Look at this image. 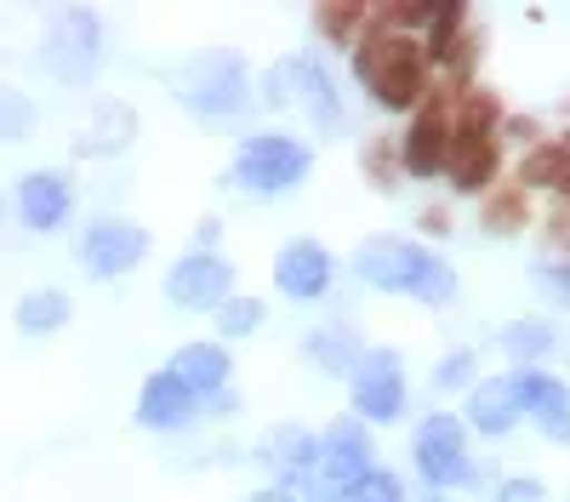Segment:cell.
Wrapping results in <instances>:
<instances>
[{"label": "cell", "instance_id": "obj_1", "mask_svg": "<svg viewBox=\"0 0 570 502\" xmlns=\"http://www.w3.org/2000/svg\"><path fill=\"white\" fill-rule=\"evenodd\" d=\"M354 80L365 86V98L376 109H394V115H411L428 98V86H434L422 40L383 23H365V35L354 40Z\"/></svg>", "mask_w": 570, "mask_h": 502}, {"label": "cell", "instance_id": "obj_2", "mask_svg": "<svg viewBox=\"0 0 570 502\" xmlns=\"http://www.w3.org/2000/svg\"><path fill=\"white\" fill-rule=\"evenodd\" d=\"M263 104H268V109H308V120H314L325 137L348 131V109H343L337 86H331V75H325L314 58H285V63H274L268 80H263Z\"/></svg>", "mask_w": 570, "mask_h": 502}, {"label": "cell", "instance_id": "obj_3", "mask_svg": "<svg viewBox=\"0 0 570 502\" xmlns=\"http://www.w3.org/2000/svg\"><path fill=\"white\" fill-rule=\"evenodd\" d=\"M308 149L297 144V137H285V131H257L240 144V155H234V183L252 195H285V189H297V183L308 177Z\"/></svg>", "mask_w": 570, "mask_h": 502}, {"label": "cell", "instance_id": "obj_4", "mask_svg": "<svg viewBox=\"0 0 570 502\" xmlns=\"http://www.w3.org/2000/svg\"><path fill=\"white\" fill-rule=\"evenodd\" d=\"M462 86H428V98L411 109V126L400 137V166L405 177H440L451 155V104Z\"/></svg>", "mask_w": 570, "mask_h": 502}, {"label": "cell", "instance_id": "obj_5", "mask_svg": "<svg viewBox=\"0 0 570 502\" xmlns=\"http://www.w3.org/2000/svg\"><path fill=\"white\" fill-rule=\"evenodd\" d=\"M177 98L206 120H234L246 109V63H240V52H200L195 63H188Z\"/></svg>", "mask_w": 570, "mask_h": 502}, {"label": "cell", "instance_id": "obj_6", "mask_svg": "<svg viewBox=\"0 0 570 502\" xmlns=\"http://www.w3.org/2000/svg\"><path fill=\"white\" fill-rule=\"evenodd\" d=\"M98 58H104V29H98V18L80 12V7L58 12V18H52V35H46V46H40L46 75H58L63 86H86L91 75H98Z\"/></svg>", "mask_w": 570, "mask_h": 502}, {"label": "cell", "instance_id": "obj_7", "mask_svg": "<svg viewBox=\"0 0 570 502\" xmlns=\"http://www.w3.org/2000/svg\"><path fill=\"white\" fill-rule=\"evenodd\" d=\"M411 456H416L422 480L434 485V491L473 480V463H468V429H462L456 417H445V411L422 417V429H416V440H411Z\"/></svg>", "mask_w": 570, "mask_h": 502}, {"label": "cell", "instance_id": "obj_8", "mask_svg": "<svg viewBox=\"0 0 570 502\" xmlns=\"http://www.w3.org/2000/svg\"><path fill=\"white\" fill-rule=\"evenodd\" d=\"M371 440H365V423L360 417H337L325 434H320V463H314V480L325 491H337V502L371 474Z\"/></svg>", "mask_w": 570, "mask_h": 502}, {"label": "cell", "instance_id": "obj_9", "mask_svg": "<svg viewBox=\"0 0 570 502\" xmlns=\"http://www.w3.org/2000/svg\"><path fill=\"white\" fill-rule=\"evenodd\" d=\"M348 383H354V417L360 423H394L400 411H405V372H400V354L394 348L360 354Z\"/></svg>", "mask_w": 570, "mask_h": 502}, {"label": "cell", "instance_id": "obj_10", "mask_svg": "<svg viewBox=\"0 0 570 502\" xmlns=\"http://www.w3.org/2000/svg\"><path fill=\"white\" fill-rule=\"evenodd\" d=\"M142 257H149V228H137L126 217H98L80 235V263H86V274H98V280H115V274L137 268Z\"/></svg>", "mask_w": 570, "mask_h": 502}, {"label": "cell", "instance_id": "obj_11", "mask_svg": "<svg viewBox=\"0 0 570 502\" xmlns=\"http://www.w3.org/2000/svg\"><path fill=\"white\" fill-rule=\"evenodd\" d=\"M228 286H234V268L217 252H188L166 274V297L177 308H223L228 303Z\"/></svg>", "mask_w": 570, "mask_h": 502}, {"label": "cell", "instance_id": "obj_12", "mask_svg": "<svg viewBox=\"0 0 570 502\" xmlns=\"http://www.w3.org/2000/svg\"><path fill=\"white\" fill-rule=\"evenodd\" d=\"M428 257L434 252H422L416 240H365L354 252V274L365 286H376V292H416Z\"/></svg>", "mask_w": 570, "mask_h": 502}, {"label": "cell", "instance_id": "obj_13", "mask_svg": "<svg viewBox=\"0 0 570 502\" xmlns=\"http://www.w3.org/2000/svg\"><path fill=\"white\" fill-rule=\"evenodd\" d=\"M331 274H337V263H331V252L320 240H292L279 257H274V286L292 297V303H314L331 292Z\"/></svg>", "mask_w": 570, "mask_h": 502}, {"label": "cell", "instance_id": "obj_14", "mask_svg": "<svg viewBox=\"0 0 570 502\" xmlns=\"http://www.w3.org/2000/svg\"><path fill=\"white\" fill-rule=\"evenodd\" d=\"M513 394H519V417H531L553 445H570V388L548 372H519L513 377Z\"/></svg>", "mask_w": 570, "mask_h": 502}, {"label": "cell", "instance_id": "obj_15", "mask_svg": "<svg viewBox=\"0 0 570 502\" xmlns=\"http://www.w3.org/2000/svg\"><path fill=\"white\" fill-rule=\"evenodd\" d=\"M75 211V189L63 171H29L18 183V217L35 228V235H52V228H63Z\"/></svg>", "mask_w": 570, "mask_h": 502}, {"label": "cell", "instance_id": "obj_16", "mask_svg": "<svg viewBox=\"0 0 570 502\" xmlns=\"http://www.w3.org/2000/svg\"><path fill=\"white\" fill-rule=\"evenodd\" d=\"M195 411H200V400L188 394L171 372H155L137 394V423L142 429H183V423H195Z\"/></svg>", "mask_w": 570, "mask_h": 502}, {"label": "cell", "instance_id": "obj_17", "mask_svg": "<svg viewBox=\"0 0 570 502\" xmlns=\"http://www.w3.org/2000/svg\"><path fill=\"white\" fill-rule=\"evenodd\" d=\"M257 456L279 474V491H285L292 480H303V474L320 463V440H314L308 429H297V423H285V429H268V434H263Z\"/></svg>", "mask_w": 570, "mask_h": 502}, {"label": "cell", "instance_id": "obj_18", "mask_svg": "<svg viewBox=\"0 0 570 502\" xmlns=\"http://www.w3.org/2000/svg\"><path fill=\"white\" fill-rule=\"evenodd\" d=\"M468 423L502 440L519 429V394H513V377H485V383H473L468 388Z\"/></svg>", "mask_w": 570, "mask_h": 502}, {"label": "cell", "instance_id": "obj_19", "mask_svg": "<svg viewBox=\"0 0 570 502\" xmlns=\"http://www.w3.org/2000/svg\"><path fill=\"white\" fill-rule=\"evenodd\" d=\"M502 171V144L480 137V144H451L445 155V177L456 195H491V177Z\"/></svg>", "mask_w": 570, "mask_h": 502}, {"label": "cell", "instance_id": "obj_20", "mask_svg": "<svg viewBox=\"0 0 570 502\" xmlns=\"http://www.w3.org/2000/svg\"><path fill=\"white\" fill-rule=\"evenodd\" d=\"M171 377L195 394V400L223 394V383H228V354H223V343H183V348L171 354Z\"/></svg>", "mask_w": 570, "mask_h": 502}, {"label": "cell", "instance_id": "obj_21", "mask_svg": "<svg viewBox=\"0 0 570 502\" xmlns=\"http://www.w3.org/2000/svg\"><path fill=\"white\" fill-rule=\"evenodd\" d=\"M360 337L348 332V326H325V332H314L308 337V360H314V372H325V377H348L354 365H360Z\"/></svg>", "mask_w": 570, "mask_h": 502}, {"label": "cell", "instance_id": "obj_22", "mask_svg": "<svg viewBox=\"0 0 570 502\" xmlns=\"http://www.w3.org/2000/svg\"><path fill=\"white\" fill-rule=\"evenodd\" d=\"M468 7L462 0H434V12H428V40H422V58L428 63H445L456 46L468 40Z\"/></svg>", "mask_w": 570, "mask_h": 502}, {"label": "cell", "instance_id": "obj_23", "mask_svg": "<svg viewBox=\"0 0 570 502\" xmlns=\"http://www.w3.org/2000/svg\"><path fill=\"white\" fill-rule=\"evenodd\" d=\"M570 183V149L564 144H531L519 160V189H564Z\"/></svg>", "mask_w": 570, "mask_h": 502}, {"label": "cell", "instance_id": "obj_24", "mask_svg": "<svg viewBox=\"0 0 570 502\" xmlns=\"http://www.w3.org/2000/svg\"><path fill=\"white\" fill-rule=\"evenodd\" d=\"M131 131H137V115H131L126 104H104L91 137H80V155H115V149L131 144Z\"/></svg>", "mask_w": 570, "mask_h": 502}, {"label": "cell", "instance_id": "obj_25", "mask_svg": "<svg viewBox=\"0 0 570 502\" xmlns=\"http://www.w3.org/2000/svg\"><path fill=\"white\" fill-rule=\"evenodd\" d=\"M69 319V297L63 292H29L23 303H18V332H29V337H46V332H58Z\"/></svg>", "mask_w": 570, "mask_h": 502}, {"label": "cell", "instance_id": "obj_26", "mask_svg": "<svg viewBox=\"0 0 570 502\" xmlns=\"http://www.w3.org/2000/svg\"><path fill=\"white\" fill-rule=\"evenodd\" d=\"M525 223H531V200H525L519 183H502V189L485 195V228L491 235H519Z\"/></svg>", "mask_w": 570, "mask_h": 502}, {"label": "cell", "instance_id": "obj_27", "mask_svg": "<svg viewBox=\"0 0 570 502\" xmlns=\"http://www.w3.org/2000/svg\"><path fill=\"white\" fill-rule=\"evenodd\" d=\"M371 23V7H320L314 12V29L331 40V46H354Z\"/></svg>", "mask_w": 570, "mask_h": 502}, {"label": "cell", "instance_id": "obj_28", "mask_svg": "<svg viewBox=\"0 0 570 502\" xmlns=\"http://www.w3.org/2000/svg\"><path fill=\"white\" fill-rule=\"evenodd\" d=\"M502 348H508L513 360H548L553 326H548V319H513V326L502 332Z\"/></svg>", "mask_w": 570, "mask_h": 502}, {"label": "cell", "instance_id": "obj_29", "mask_svg": "<svg viewBox=\"0 0 570 502\" xmlns=\"http://www.w3.org/2000/svg\"><path fill=\"white\" fill-rule=\"evenodd\" d=\"M35 131V104L18 86H0V144H23Z\"/></svg>", "mask_w": 570, "mask_h": 502}, {"label": "cell", "instance_id": "obj_30", "mask_svg": "<svg viewBox=\"0 0 570 502\" xmlns=\"http://www.w3.org/2000/svg\"><path fill=\"white\" fill-rule=\"evenodd\" d=\"M217 326H223V337H252L263 326V303L257 297H228L217 308Z\"/></svg>", "mask_w": 570, "mask_h": 502}, {"label": "cell", "instance_id": "obj_31", "mask_svg": "<svg viewBox=\"0 0 570 502\" xmlns=\"http://www.w3.org/2000/svg\"><path fill=\"white\" fill-rule=\"evenodd\" d=\"M411 297H422V303H451V297H456V268H451L445 257H428V268H422V280H416Z\"/></svg>", "mask_w": 570, "mask_h": 502}, {"label": "cell", "instance_id": "obj_32", "mask_svg": "<svg viewBox=\"0 0 570 502\" xmlns=\"http://www.w3.org/2000/svg\"><path fill=\"white\" fill-rule=\"evenodd\" d=\"M343 502H405V491H400V480H394L389 469H371Z\"/></svg>", "mask_w": 570, "mask_h": 502}, {"label": "cell", "instance_id": "obj_33", "mask_svg": "<svg viewBox=\"0 0 570 502\" xmlns=\"http://www.w3.org/2000/svg\"><path fill=\"white\" fill-rule=\"evenodd\" d=\"M473 372H480L473 348H456V354H445V365L434 372V388H468V383H473Z\"/></svg>", "mask_w": 570, "mask_h": 502}, {"label": "cell", "instance_id": "obj_34", "mask_svg": "<svg viewBox=\"0 0 570 502\" xmlns=\"http://www.w3.org/2000/svg\"><path fill=\"white\" fill-rule=\"evenodd\" d=\"M389 160H394V149H389V144L365 149V171H371V183H376V189H394V171H389Z\"/></svg>", "mask_w": 570, "mask_h": 502}, {"label": "cell", "instance_id": "obj_35", "mask_svg": "<svg viewBox=\"0 0 570 502\" xmlns=\"http://www.w3.org/2000/svg\"><path fill=\"white\" fill-rule=\"evenodd\" d=\"M537 286H542L553 303H570V268H553V263H542V268H537Z\"/></svg>", "mask_w": 570, "mask_h": 502}, {"label": "cell", "instance_id": "obj_36", "mask_svg": "<svg viewBox=\"0 0 570 502\" xmlns=\"http://www.w3.org/2000/svg\"><path fill=\"white\" fill-rule=\"evenodd\" d=\"M497 502H548V491L537 480H502L497 485Z\"/></svg>", "mask_w": 570, "mask_h": 502}, {"label": "cell", "instance_id": "obj_37", "mask_svg": "<svg viewBox=\"0 0 570 502\" xmlns=\"http://www.w3.org/2000/svg\"><path fill=\"white\" fill-rule=\"evenodd\" d=\"M246 502H297V496H285V491H257V496H246Z\"/></svg>", "mask_w": 570, "mask_h": 502}, {"label": "cell", "instance_id": "obj_38", "mask_svg": "<svg viewBox=\"0 0 570 502\" xmlns=\"http://www.w3.org/2000/svg\"><path fill=\"white\" fill-rule=\"evenodd\" d=\"M422 502H451V496H422Z\"/></svg>", "mask_w": 570, "mask_h": 502}, {"label": "cell", "instance_id": "obj_39", "mask_svg": "<svg viewBox=\"0 0 570 502\" xmlns=\"http://www.w3.org/2000/svg\"><path fill=\"white\" fill-rule=\"evenodd\" d=\"M564 149H570V131H564Z\"/></svg>", "mask_w": 570, "mask_h": 502}, {"label": "cell", "instance_id": "obj_40", "mask_svg": "<svg viewBox=\"0 0 570 502\" xmlns=\"http://www.w3.org/2000/svg\"><path fill=\"white\" fill-rule=\"evenodd\" d=\"M564 195H570V183H564Z\"/></svg>", "mask_w": 570, "mask_h": 502}]
</instances>
